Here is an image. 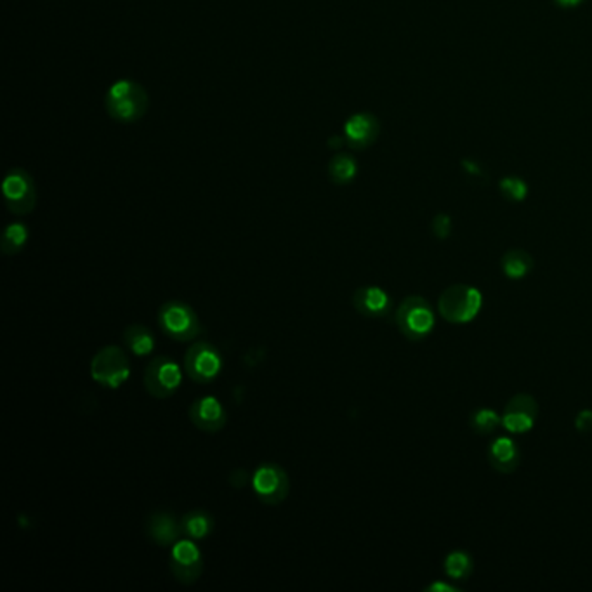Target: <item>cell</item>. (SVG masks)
Instances as JSON below:
<instances>
[{"label":"cell","mask_w":592,"mask_h":592,"mask_svg":"<svg viewBox=\"0 0 592 592\" xmlns=\"http://www.w3.org/2000/svg\"><path fill=\"white\" fill-rule=\"evenodd\" d=\"M557 7H563V9H573V7H578L584 0H554Z\"/></svg>","instance_id":"cell-27"},{"label":"cell","mask_w":592,"mask_h":592,"mask_svg":"<svg viewBox=\"0 0 592 592\" xmlns=\"http://www.w3.org/2000/svg\"><path fill=\"white\" fill-rule=\"evenodd\" d=\"M4 200L9 212L15 216H26L37 206V188L32 176L25 169H11L2 183Z\"/></svg>","instance_id":"cell-8"},{"label":"cell","mask_w":592,"mask_h":592,"mask_svg":"<svg viewBox=\"0 0 592 592\" xmlns=\"http://www.w3.org/2000/svg\"><path fill=\"white\" fill-rule=\"evenodd\" d=\"M252 490L266 506H278L290 492V481L278 464H261L252 477Z\"/></svg>","instance_id":"cell-10"},{"label":"cell","mask_w":592,"mask_h":592,"mask_svg":"<svg viewBox=\"0 0 592 592\" xmlns=\"http://www.w3.org/2000/svg\"><path fill=\"white\" fill-rule=\"evenodd\" d=\"M143 384L150 396L156 400H167L176 395L183 384L181 365L171 356H156L148 363Z\"/></svg>","instance_id":"cell-7"},{"label":"cell","mask_w":592,"mask_h":592,"mask_svg":"<svg viewBox=\"0 0 592 592\" xmlns=\"http://www.w3.org/2000/svg\"><path fill=\"white\" fill-rule=\"evenodd\" d=\"M445 573L447 577L454 578V580H466L471 577V573L475 570V563L473 557L466 551H452L445 557Z\"/></svg>","instance_id":"cell-22"},{"label":"cell","mask_w":592,"mask_h":592,"mask_svg":"<svg viewBox=\"0 0 592 592\" xmlns=\"http://www.w3.org/2000/svg\"><path fill=\"white\" fill-rule=\"evenodd\" d=\"M537 412H538V405L534 400V396L527 393H519L507 401L502 414V426L513 435L528 433L535 426Z\"/></svg>","instance_id":"cell-12"},{"label":"cell","mask_w":592,"mask_h":592,"mask_svg":"<svg viewBox=\"0 0 592 592\" xmlns=\"http://www.w3.org/2000/svg\"><path fill=\"white\" fill-rule=\"evenodd\" d=\"M225 366L221 351L207 341L191 344L183 360V368L191 381L196 384H210L216 381Z\"/></svg>","instance_id":"cell-6"},{"label":"cell","mask_w":592,"mask_h":592,"mask_svg":"<svg viewBox=\"0 0 592 592\" xmlns=\"http://www.w3.org/2000/svg\"><path fill=\"white\" fill-rule=\"evenodd\" d=\"M358 176V162L347 153H339L328 162V177L334 185H351Z\"/></svg>","instance_id":"cell-19"},{"label":"cell","mask_w":592,"mask_h":592,"mask_svg":"<svg viewBox=\"0 0 592 592\" xmlns=\"http://www.w3.org/2000/svg\"><path fill=\"white\" fill-rule=\"evenodd\" d=\"M488 460H490L492 467L498 473H504V475L513 473L517 469L519 460H521V452H519L517 443L515 439L504 438V436L494 439L488 447Z\"/></svg>","instance_id":"cell-16"},{"label":"cell","mask_w":592,"mask_h":592,"mask_svg":"<svg viewBox=\"0 0 592 592\" xmlns=\"http://www.w3.org/2000/svg\"><path fill=\"white\" fill-rule=\"evenodd\" d=\"M122 341L134 356L139 358L150 356L155 349V336L146 325H129L122 334Z\"/></svg>","instance_id":"cell-17"},{"label":"cell","mask_w":592,"mask_h":592,"mask_svg":"<svg viewBox=\"0 0 592 592\" xmlns=\"http://www.w3.org/2000/svg\"><path fill=\"white\" fill-rule=\"evenodd\" d=\"M108 115L120 124H134L141 120L150 106L146 89L131 78L116 80L105 95Z\"/></svg>","instance_id":"cell-1"},{"label":"cell","mask_w":592,"mask_h":592,"mask_svg":"<svg viewBox=\"0 0 592 592\" xmlns=\"http://www.w3.org/2000/svg\"><path fill=\"white\" fill-rule=\"evenodd\" d=\"M156 324L176 343H190L204 332V325L196 311L188 303L177 299H171L160 306Z\"/></svg>","instance_id":"cell-2"},{"label":"cell","mask_w":592,"mask_h":592,"mask_svg":"<svg viewBox=\"0 0 592 592\" xmlns=\"http://www.w3.org/2000/svg\"><path fill=\"white\" fill-rule=\"evenodd\" d=\"M483 305L481 292L471 286H448L441 292L438 311L441 318L450 324L462 325L473 322Z\"/></svg>","instance_id":"cell-4"},{"label":"cell","mask_w":592,"mask_h":592,"mask_svg":"<svg viewBox=\"0 0 592 592\" xmlns=\"http://www.w3.org/2000/svg\"><path fill=\"white\" fill-rule=\"evenodd\" d=\"M427 591L454 592L458 591V589L457 587H454V586H447V584H433V586H429V587H427Z\"/></svg>","instance_id":"cell-28"},{"label":"cell","mask_w":592,"mask_h":592,"mask_svg":"<svg viewBox=\"0 0 592 592\" xmlns=\"http://www.w3.org/2000/svg\"><path fill=\"white\" fill-rule=\"evenodd\" d=\"M93 381L106 389H118L131 377V362L125 351L118 346L99 349L91 362Z\"/></svg>","instance_id":"cell-5"},{"label":"cell","mask_w":592,"mask_h":592,"mask_svg":"<svg viewBox=\"0 0 592 592\" xmlns=\"http://www.w3.org/2000/svg\"><path fill=\"white\" fill-rule=\"evenodd\" d=\"M498 188L502 191V195L511 200V202H523L528 195V185L516 176H507L504 179H500Z\"/></svg>","instance_id":"cell-24"},{"label":"cell","mask_w":592,"mask_h":592,"mask_svg":"<svg viewBox=\"0 0 592 592\" xmlns=\"http://www.w3.org/2000/svg\"><path fill=\"white\" fill-rule=\"evenodd\" d=\"M500 266L507 278L519 280L525 278L534 269V257L527 250L513 248L502 256Z\"/></svg>","instance_id":"cell-20"},{"label":"cell","mask_w":592,"mask_h":592,"mask_svg":"<svg viewBox=\"0 0 592 592\" xmlns=\"http://www.w3.org/2000/svg\"><path fill=\"white\" fill-rule=\"evenodd\" d=\"M355 309L366 318H384L391 313L393 301L391 296L377 286H365L356 288L353 294Z\"/></svg>","instance_id":"cell-14"},{"label":"cell","mask_w":592,"mask_h":592,"mask_svg":"<svg viewBox=\"0 0 592 592\" xmlns=\"http://www.w3.org/2000/svg\"><path fill=\"white\" fill-rule=\"evenodd\" d=\"M146 535L153 544L160 547H172L179 538H183L181 521L166 511H155L146 521Z\"/></svg>","instance_id":"cell-15"},{"label":"cell","mask_w":592,"mask_h":592,"mask_svg":"<svg viewBox=\"0 0 592 592\" xmlns=\"http://www.w3.org/2000/svg\"><path fill=\"white\" fill-rule=\"evenodd\" d=\"M395 322L398 325L401 334L412 341L420 343L433 332L436 324V315L431 303L420 296H408L401 301Z\"/></svg>","instance_id":"cell-3"},{"label":"cell","mask_w":592,"mask_h":592,"mask_svg":"<svg viewBox=\"0 0 592 592\" xmlns=\"http://www.w3.org/2000/svg\"><path fill=\"white\" fill-rule=\"evenodd\" d=\"M500 424H502V417L492 408H477L469 417L471 429L481 436L492 435Z\"/></svg>","instance_id":"cell-23"},{"label":"cell","mask_w":592,"mask_h":592,"mask_svg":"<svg viewBox=\"0 0 592 592\" xmlns=\"http://www.w3.org/2000/svg\"><path fill=\"white\" fill-rule=\"evenodd\" d=\"M452 231V221L447 214H438L433 221V233L438 236V238H447Z\"/></svg>","instance_id":"cell-25"},{"label":"cell","mask_w":592,"mask_h":592,"mask_svg":"<svg viewBox=\"0 0 592 592\" xmlns=\"http://www.w3.org/2000/svg\"><path fill=\"white\" fill-rule=\"evenodd\" d=\"M191 424L204 433H219L228 422L226 408L216 396H202L193 401L188 410Z\"/></svg>","instance_id":"cell-13"},{"label":"cell","mask_w":592,"mask_h":592,"mask_svg":"<svg viewBox=\"0 0 592 592\" xmlns=\"http://www.w3.org/2000/svg\"><path fill=\"white\" fill-rule=\"evenodd\" d=\"M169 570L172 577L183 586L198 582L204 572V557L196 546V540L183 537L172 546L169 553Z\"/></svg>","instance_id":"cell-9"},{"label":"cell","mask_w":592,"mask_h":592,"mask_svg":"<svg viewBox=\"0 0 592 592\" xmlns=\"http://www.w3.org/2000/svg\"><path fill=\"white\" fill-rule=\"evenodd\" d=\"M381 134V124L377 116L368 112L353 114L344 122V141L353 150L370 148Z\"/></svg>","instance_id":"cell-11"},{"label":"cell","mask_w":592,"mask_h":592,"mask_svg":"<svg viewBox=\"0 0 592 592\" xmlns=\"http://www.w3.org/2000/svg\"><path fill=\"white\" fill-rule=\"evenodd\" d=\"M183 537L191 540H204L214 532V517L206 509H193L181 517Z\"/></svg>","instance_id":"cell-18"},{"label":"cell","mask_w":592,"mask_h":592,"mask_svg":"<svg viewBox=\"0 0 592 592\" xmlns=\"http://www.w3.org/2000/svg\"><path fill=\"white\" fill-rule=\"evenodd\" d=\"M575 427L582 433L592 431V410L578 412V416L575 417Z\"/></svg>","instance_id":"cell-26"},{"label":"cell","mask_w":592,"mask_h":592,"mask_svg":"<svg viewBox=\"0 0 592 592\" xmlns=\"http://www.w3.org/2000/svg\"><path fill=\"white\" fill-rule=\"evenodd\" d=\"M28 238H30V229L25 223H11L2 233L0 250L5 256H16L26 247Z\"/></svg>","instance_id":"cell-21"}]
</instances>
